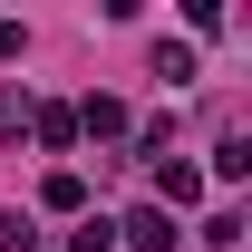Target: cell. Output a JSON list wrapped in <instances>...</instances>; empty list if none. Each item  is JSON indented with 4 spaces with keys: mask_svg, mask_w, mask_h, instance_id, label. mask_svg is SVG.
<instances>
[{
    "mask_svg": "<svg viewBox=\"0 0 252 252\" xmlns=\"http://www.w3.org/2000/svg\"><path fill=\"white\" fill-rule=\"evenodd\" d=\"M243 175H252V136H223L214 146V185H243Z\"/></svg>",
    "mask_w": 252,
    "mask_h": 252,
    "instance_id": "6",
    "label": "cell"
},
{
    "mask_svg": "<svg viewBox=\"0 0 252 252\" xmlns=\"http://www.w3.org/2000/svg\"><path fill=\"white\" fill-rule=\"evenodd\" d=\"M30 136L59 156V146H78V107H30Z\"/></svg>",
    "mask_w": 252,
    "mask_h": 252,
    "instance_id": "3",
    "label": "cell"
},
{
    "mask_svg": "<svg viewBox=\"0 0 252 252\" xmlns=\"http://www.w3.org/2000/svg\"><path fill=\"white\" fill-rule=\"evenodd\" d=\"M156 194H165V214H185V204H204V175L165 156V165H156Z\"/></svg>",
    "mask_w": 252,
    "mask_h": 252,
    "instance_id": "2",
    "label": "cell"
},
{
    "mask_svg": "<svg viewBox=\"0 0 252 252\" xmlns=\"http://www.w3.org/2000/svg\"><path fill=\"white\" fill-rule=\"evenodd\" d=\"M117 243H136V252H175V214H165V204H136V214L117 223Z\"/></svg>",
    "mask_w": 252,
    "mask_h": 252,
    "instance_id": "1",
    "label": "cell"
},
{
    "mask_svg": "<svg viewBox=\"0 0 252 252\" xmlns=\"http://www.w3.org/2000/svg\"><path fill=\"white\" fill-rule=\"evenodd\" d=\"M78 136H126V107L117 97H88V107H78Z\"/></svg>",
    "mask_w": 252,
    "mask_h": 252,
    "instance_id": "5",
    "label": "cell"
},
{
    "mask_svg": "<svg viewBox=\"0 0 252 252\" xmlns=\"http://www.w3.org/2000/svg\"><path fill=\"white\" fill-rule=\"evenodd\" d=\"M39 204H49V214H78V204H88V175H78V165H59V175L39 185Z\"/></svg>",
    "mask_w": 252,
    "mask_h": 252,
    "instance_id": "4",
    "label": "cell"
},
{
    "mask_svg": "<svg viewBox=\"0 0 252 252\" xmlns=\"http://www.w3.org/2000/svg\"><path fill=\"white\" fill-rule=\"evenodd\" d=\"M68 252H117V223H78V233H68Z\"/></svg>",
    "mask_w": 252,
    "mask_h": 252,
    "instance_id": "8",
    "label": "cell"
},
{
    "mask_svg": "<svg viewBox=\"0 0 252 252\" xmlns=\"http://www.w3.org/2000/svg\"><path fill=\"white\" fill-rule=\"evenodd\" d=\"M20 49H30V30H20V20H0V59H20Z\"/></svg>",
    "mask_w": 252,
    "mask_h": 252,
    "instance_id": "11",
    "label": "cell"
},
{
    "mask_svg": "<svg viewBox=\"0 0 252 252\" xmlns=\"http://www.w3.org/2000/svg\"><path fill=\"white\" fill-rule=\"evenodd\" d=\"M20 126H30V97H20V88H0V136H20Z\"/></svg>",
    "mask_w": 252,
    "mask_h": 252,
    "instance_id": "9",
    "label": "cell"
},
{
    "mask_svg": "<svg viewBox=\"0 0 252 252\" xmlns=\"http://www.w3.org/2000/svg\"><path fill=\"white\" fill-rule=\"evenodd\" d=\"M156 78H165V88H185V78H194V49H175V39H165V49H156Z\"/></svg>",
    "mask_w": 252,
    "mask_h": 252,
    "instance_id": "7",
    "label": "cell"
},
{
    "mask_svg": "<svg viewBox=\"0 0 252 252\" xmlns=\"http://www.w3.org/2000/svg\"><path fill=\"white\" fill-rule=\"evenodd\" d=\"M0 252H39V233H30L20 214H0Z\"/></svg>",
    "mask_w": 252,
    "mask_h": 252,
    "instance_id": "10",
    "label": "cell"
}]
</instances>
